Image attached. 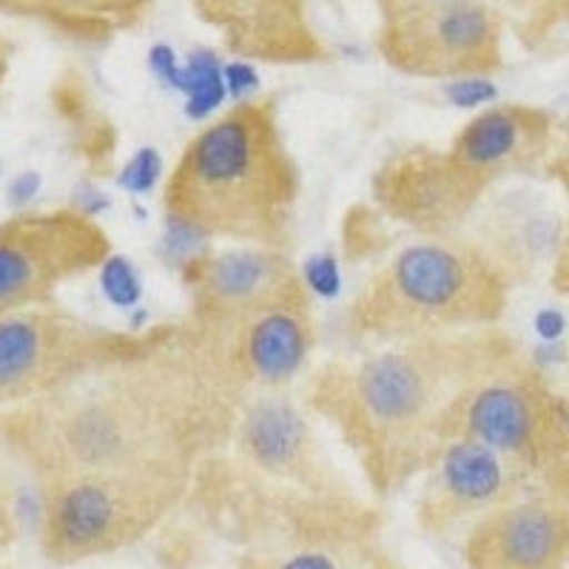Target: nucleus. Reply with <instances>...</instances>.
<instances>
[{"instance_id": "f257e3e1", "label": "nucleus", "mask_w": 569, "mask_h": 569, "mask_svg": "<svg viewBox=\"0 0 569 569\" xmlns=\"http://www.w3.org/2000/svg\"><path fill=\"white\" fill-rule=\"evenodd\" d=\"M240 405L182 319L52 393L0 408V441L38 485L106 467H202L231 447Z\"/></svg>"}, {"instance_id": "f03ea898", "label": "nucleus", "mask_w": 569, "mask_h": 569, "mask_svg": "<svg viewBox=\"0 0 569 569\" xmlns=\"http://www.w3.org/2000/svg\"><path fill=\"white\" fill-rule=\"evenodd\" d=\"M516 353L498 328L382 345L356 362H328L305 385L313 416L337 427L379 496L419 481L453 433L461 401Z\"/></svg>"}, {"instance_id": "7ed1b4c3", "label": "nucleus", "mask_w": 569, "mask_h": 569, "mask_svg": "<svg viewBox=\"0 0 569 569\" xmlns=\"http://www.w3.org/2000/svg\"><path fill=\"white\" fill-rule=\"evenodd\" d=\"M302 174L271 100H242L202 126L171 166L162 211L197 240L284 248Z\"/></svg>"}, {"instance_id": "20e7f679", "label": "nucleus", "mask_w": 569, "mask_h": 569, "mask_svg": "<svg viewBox=\"0 0 569 569\" xmlns=\"http://www.w3.org/2000/svg\"><path fill=\"white\" fill-rule=\"evenodd\" d=\"M510 284L481 248L465 237H416L368 273L348 305V333L359 342L496 328Z\"/></svg>"}, {"instance_id": "39448f33", "label": "nucleus", "mask_w": 569, "mask_h": 569, "mask_svg": "<svg viewBox=\"0 0 569 569\" xmlns=\"http://www.w3.org/2000/svg\"><path fill=\"white\" fill-rule=\"evenodd\" d=\"M200 467H106L40 481V547L54 563L129 550L182 507Z\"/></svg>"}, {"instance_id": "423d86ee", "label": "nucleus", "mask_w": 569, "mask_h": 569, "mask_svg": "<svg viewBox=\"0 0 569 569\" xmlns=\"http://www.w3.org/2000/svg\"><path fill=\"white\" fill-rule=\"evenodd\" d=\"M453 436L496 447L532 485L569 501V405L518 350L467 393Z\"/></svg>"}, {"instance_id": "0eeeda50", "label": "nucleus", "mask_w": 569, "mask_h": 569, "mask_svg": "<svg viewBox=\"0 0 569 569\" xmlns=\"http://www.w3.org/2000/svg\"><path fill=\"white\" fill-rule=\"evenodd\" d=\"M505 32L492 0H379L376 49L410 78L476 80L501 69Z\"/></svg>"}, {"instance_id": "6e6552de", "label": "nucleus", "mask_w": 569, "mask_h": 569, "mask_svg": "<svg viewBox=\"0 0 569 569\" xmlns=\"http://www.w3.org/2000/svg\"><path fill=\"white\" fill-rule=\"evenodd\" d=\"M151 330H114L46 302L0 317V408L52 393L131 353Z\"/></svg>"}, {"instance_id": "1a4fd4ad", "label": "nucleus", "mask_w": 569, "mask_h": 569, "mask_svg": "<svg viewBox=\"0 0 569 569\" xmlns=\"http://www.w3.org/2000/svg\"><path fill=\"white\" fill-rule=\"evenodd\" d=\"M109 253V233L78 208L14 213L0 222V317L52 302Z\"/></svg>"}, {"instance_id": "9d476101", "label": "nucleus", "mask_w": 569, "mask_h": 569, "mask_svg": "<svg viewBox=\"0 0 569 569\" xmlns=\"http://www.w3.org/2000/svg\"><path fill=\"white\" fill-rule=\"evenodd\" d=\"M188 325L242 401L253 393L288 388L302 376L317 348V317L308 291L226 322L194 325L188 319Z\"/></svg>"}, {"instance_id": "9b49d317", "label": "nucleus", "mask_w": 569, "mask_h": 569, "mask_svg": "<svg viewBox=\"0 0 569 569\" xmlns=\"http://www.w3.org/2000/svg\"><path fill=\"white\" fill-rule=\"evenodd\" d=\"M308 401L282 390L253 393L240 405L233 425V459L268 481L319 496L350 492L342 472L325 453Z\"/></svg>"}, {"instance_id": "f8f14e48", "label": "nucleus", "mask_w": 569, "mask_h": 569, "mask_svg": "<svg viewBox=\"0 0 569 569\" xmlns=\"http://www.w3.org/2000/svg\"><path fill=\"white\" fill-rule=\"evenodd\" d=\"M490 191L447 149L401 146L390 151L370 180L379 213L416 237L461 233Z\"/></svg>"}, {"instance_id": "ddd939ff", "label": "nucleus", "mask_w": 569, "mask_h": 569, "mask_svg": "<svg viewBox=\"0 0 569 569\" xmlns=\"http://www.w3.org/2000/svg\"><path fill=\"white\" fill-rule=\"evenodd\" d=\"M532 479L512 459L472 436L445 441L419 476L416 521L430 536H447L492 507H501L530 490Z\"/></svg>"}, {"instance_id": "4468645a", "label": "nucleus", "mask_w": 569, "mask_h": 569, "mask_svg": "<svg viewBox=\"0 0 569 569\" xmlns=\"http://www.w3.org/2000/svg\"><path fill=\"white\" fill-rule=\"evenodd\" d=\"M182 282L191 297L188 319L217 325L308 291L284 248L240 246L188 259Z\"/></svg>"}, {"instance_id": "2eb2a0df", "label": "nucleus", "mask_w": 569, "mask_h": 569, "mask_svg": "<svg viewBox=\"0 0 569 569\" xmlns=\"http://www.w3.org/2000/svg\"><path fill=\"white\" fill-rule=\"evenodd\" d=\"M461 233L481 248L510 288L525 284L552 259L558 262L567 242L558 206L532 188H490Z\"/></svg>"}, {"instance_id": "dca6fc26", "label": "nucleus", "mask_w": 569, "mask_h": 569, "mask_svg": "<svg viewBox=\"0 0 569 569\" xmlns=\"http://www.w3.org/2000/svg\"><path fill=\"white\" fill-rule=\"evenodd\" d=\"M465 569H563L569 561V501L527 492L492 507L465 532Z\"/></svg>"}, {"instance_id": "f3484780", "label": "nucleus", "mask_w": 569, "mask_h": 569, "mask_svg": "<svg viewBox=\"0 0 569 569\" xmlns=\"http://www.w3.org/2000/svg\"><path fill=\"white\" fill-rule=\"evenodd\" d=\"M552 117L527 103H498L470 117L447 151L481 186L496 188L516 174H527L547 157Z\"/></svg>"}, {"instance_id": "a211bd4d", "label": "nucleus", "mask_w": 569, "mask_h": 569, "mask_svg": "<svg viewBox=\"0 0 569 569\" xmlns=\"http://www.w3.org/2000/svg\"><path fill=\"white\" fill-rule=\"evenodd\" d=\"M202 18L220 29L242 58L308 63L325 54L308 23L305 0H197Z\"/></svg>"}, {"instance_id": "6ab92c4d", "label": "nucleus", "mask_w": 569, "mask_h": 569, "mask_svg": "<svg viewBox=\"0 0 569 569\" xmlns=\"http://www.w3.org/2000/svg\"><path fill=\"white\" fill-rule=\"evenodd\" d=\"M492 7L512 20L518 38L530 46L569 20V0H492Z\"/></svg>"}, {"instance_id": "aec40b11", "label": "nucleus", "mask_w": 569, "mask_h": 569, "mask_svg": "<svg viewBox=\"0 0 569 569\" xmlns=\"http://www.w3.org/2000/svg\"><path fill=\"white\" fill-rule=\"evenodd\" d=\"M40 12H52L63 20H78L80 27H89L91 20L114 12L117 0H27Z\"/></svg>"}, {"instance_id": "412c9836", "label": "nucleus", "mask_w": 569, "mask_h": 569, "mask_svg": "<svg viewBox=\"0 0 569 569\" xmlns=\"http://www.w3.org/2000/svg\"><path fill=\"white\" fill-rule=\"evenodd\" d=\"M9 69V43L7 40H0V86H3V78H7Z\"/></svg>"}, {"instance_id": "4be33fe9", "label": "nucleus", "mask_w": 569, "mask_h": 569, "mask_svg": "<svg viewBox=\"0 0 569 569\" xmlns=\"http://www.w3.org/2000/svg\"><path fill=\"white\" fill-rule=\"evenodd\" d=\"M376 569H399V567H396V563H390V561H388V558H385V561H382V563H379V567H376Z\"/></svg>"}, {"instance_id": "5701e85b", "label": "nucleus", "mask_w": 569, "mask_h": 569, "mask_svg": "<svg viewBox=\"0 0 569 569\" xmlns=\"http://www.w3.org/2000/svg\"><path fill=\"white\" fill-rule=\"evenodd\" d=\"M567 134H569V123H567Z\"/></svg>"}]
</instances>
